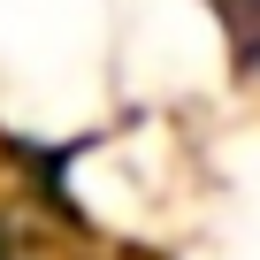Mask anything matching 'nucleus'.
Instances as JSON below:
<instances>
[{"mask_svg": "<svg viewBox=\"0 0 260 260\" xmlns=\"http://www.w3.org/2000/svg\"><path fill=\"white\" fill-rule=\"evenodd\" d=\"M0 260H8V230H0Z\"/></svg>", "mask_w": 260, "mask_h": 260, "instance_id": "nucleus-1", "label": "nucleus"}]
</instances>
